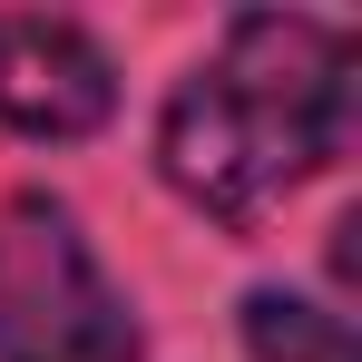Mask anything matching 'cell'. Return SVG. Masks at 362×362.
Wrapping results in <instances>:
<instances>
[{
	"label": "cell",
	"instance_id": "obj_1",
	"mask_svg": "<svg viewBox=\"0 0 362 362\" xmlns=\"http://www.w3.org/2000/svg\"><path fill=\"white\" fill-rule=\"evenodd\" d=\"M353 147V40L303 10L226 20L216 59L177 78L157 118V167L196 216L255 226L303 177H323Z\"/></svg>",
	"mask_w": 362,
	"mask_h": 362
},
{
	"label": "cell",
	"instance_id": "obj_4",
	"mask_svg": "<svg viewBox=\"0 0 362 362\" xmlns=\"http://www.w3.org/2000/svg\"><path fill=\"white\" fill-rule=\"evenodd\" d=\"M245 353L255 362H362L353 323L323 313V303H303V294H284V284H255L245 294Z\"/></svg>",
	"mask_w": 362,
	"mask_h": 362
},
{
	"label": "cell",
	"instance_id": "obj_3",
	"mask_svg": "<svg viewBox=\"0 0 362 362\" xmlns=\"http://www.w3.org/2000/svg\"><path fill=\"white\" fill-rule=\"evenodd\" d=\"M118 108V69L78 20L0 10V127L20 137H88Z\"/></svg>",
	"mask_w": 362,
	"mask_h": 362
},
{
	"label": "cell",
	"instance_id": "obj_2",
	"mask_svg": "<svg viewBox=\"0 0 362 362\" xmlns=\"http://www.w3.org/2000/svg\"><path fill=\"white\" fill-rule=\"evenodd\" d=\"M0 362H137V313L59 196L0 206Z\"/></svg>",
	"mask_w": 362,
	"mask_h": 362
}]
</instances>
